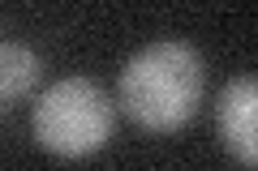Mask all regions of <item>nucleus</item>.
Segmentation results:
<instances>
[{"label":"nucleus","mask_w":258,"mask_h":171,"mask_svg":"<svg viewBox=\"0 0 258 171\" xmlns=\"http://www.w3.org/2000/svg\"><path fill=\"white\" fill-rule=\"evenodd\" d=\"M43 77V60H39L35 47L18 43V39H5L0 43V107L13 111L22 99H30Z\"/></svg>","instance_id":"4"},{"label":"nucleus","mask_w":258,"mask_h":171,"mask_svg":"<svg viewBox=\"0 0 258 171\" xmlns=\"http://www.w3.org/2000/svg\"><path fill=\"white\" fill-rule=\"evenodd\" d=\"M116 128V103L91 77H60L35 99L30 133L56 158H86L103 150Z\"/></svg>","instance_id":"2"},{"label":"nucleus","mask_w":258,"mask_h":171,"mask_svg":"<svg viewBox=\"0 0 258 171\" xmlns=\"http://www.w3.org/2000/svg\"><path fill=\"white\" fill-rule=\"evenodd\" d=\"M207 90V64L198 47L181 39L147 43L125 60L116 81V103L129 120L147 133L164 137L194 120Z\"/></svg>","instance_id":"1"},{"label":"nucleus","mask_w":258,"mask_h":171,"mask_svg":"<svg viewBox=\"0 0 258 171\" xmlns=\"http://www.w3.org/2000/svg\"><path fill=\"white\" fill-rule=\"evenodd\" d=\"M215 133H220L224 150L241 162V167L258 171V77L241 73L220 90L215 103Z\"/></svg>","instance_id":"3"}]
</instances>
